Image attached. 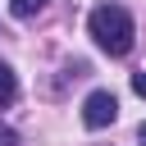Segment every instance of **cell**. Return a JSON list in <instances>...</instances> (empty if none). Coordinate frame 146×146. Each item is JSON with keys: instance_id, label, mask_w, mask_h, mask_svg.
<instances>
[{"instance_id": "obj_1", "label": "cell", "mask_w": 146, "mask_h": 146, "mask_svg": "<svg viewBox=\"0 0 146 146\" xmlns=\"http://www.w3.org/2000/svg\"><path fill=\"white\" fill-rule=\"evenodd\" d=\"M87 27H91V36H96V46L105 50V55H128L132 50V36H137V27H132V14L123 9V5H96L91 9V18H87Z\"/></svg>"}, {"instance_id": "obj_2", "label": "cell", "mask_w": 146, "mask_h": 146, "mask_svg": "<svg viewBox=\"0 0 146 146\" xmlns=\"http://www.w3.org/2000/svg\"><path fill=\"white\" fill-rule=\"evenodd\" d=\"M114 119H119L114 91H91V96L82 100V123H87V128H110Z\"/></svg>"}, {"instance_id": "obj_3", "label": "cell", "mask_w": 146, "mask_h": 146, "mask_svg": "<svg viewBox=\"0 0 146 146\" xmlns=\"http://www.w3.org/2000/svg\"><path fill=\"white\" fill-rule=\"evenodd\" d=\"M14 91H18L14 68H9V64H0V105H9V100H14Z\"/></svg>"}, {"instance_id": "obj_4", "label": "cell", "mask_w": 146, "mask_h": 146, "mask_svg": "<svg viewBox=\"0 0 146 146\" xmlns=\"http://www.w3.org/2000/svg\"><path fill=\"white\" fill-rule=\"evenodd\" d=\"M9 9H14L18 18H36V14L46 9V0H9Z\"/></svg>"}, {"instance_id": "obj_5", "label": "cell", "mask_w": 146, "mask_h": 146, "mask_svg": "<svg viewBox=\"0 0 146 146\" xmlns=\"http://www.w3.org/2000/svg\"><path fill=\"white\" fill-rule=\"evenodd\" d=\"M132 91H137V96H146V73H132Z\"/></svg>"}, {"instance_id": "obj_6", "label": "cell", "mask_w": 146, "mask_h": 146, "mask_svg": "<svg viewBox=\"0 0 146 146\" xmlns=\"http://www.w3.org/2000/svg\"><path fill=\"white\" fill-rule=\"evenodd\" d=\"M0 146H14V132L9 128H0Z\"/></svg>"}, {"instance_id": "obj_7", "label": "cell", "mask_w": 146, "mask_h": 146, "mask_svg": "<svg viewBox=\"0 0 146 146\" xmlns=\"http://www.w3.org/2000/svg\"><path fill=\"white\" fill-rule=\"evenodd\" d=\"M137 137H141V146H146V123H141V128H137Z\"/></svg>"}]
</instances>
